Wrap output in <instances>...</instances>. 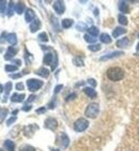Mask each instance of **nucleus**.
Instances as JSON below:
<instances>
[{
    "label": "nucleus",
    "instance_id": "obj_1",
    "mask_svg": "<svg viewBox=\"0 0 139 151\" xmlns=\"http://www.w3.org/2000/svg\"><path fill=\"white\" fill-rule=\"evenodd\" d=\"M106 75L111 81H119L124 78V71L119 67H112L108 69Z\"/></svg>",
    "mask_w": 139,
    "mask_h": 151
},
{
    "label": "nucleus",
    "instance_id": "obj_2",
    "mask_svg": "<svg viewBox=\"0 0 139 151\" xmlns=\"http://www.w3.org/2000/svg\"><path fill=\"white\" fill-rule=\"evenodd\" d=\"M43 63L46 65H52V70L54 71L58 65V56L56 54V52H46L44 56Z\"/></svg>",
    "mask_w": 139,
    "mask_h": 151
},
{
    "label": "nucleus",
    "instance_id": "obj_3",
    "mask_svg": "<svg viewBox=\"0 0 139 151\" xmlns=\"http://www.w3.org/2000/svg\"><path fill=\"white\" fill-rule=\"evenodd\" d=\"M100 113V105L97 103H90L87 106L86 111H85V115L88 118H91V119H94L97 117Z\"/></svg>",
    "mask_w": 139,
    "mask_h": 151
},
{
    "label": "nucleus",
    "instance_id": "obj_4",
    "mask_svg": "<svg viewBox=\"0 0 139 151\" xmlns=\"http://www.w3.org/2000/svg\"><path fill=\"white\" fill-rule=\"evenodd\" d=\"M74 130H75L76 132H78V133H80V132H84L86 131L88 128H89V121H88L87 119H85V118H79V119H77L75 122H74Z\"/></svg>",
    "mask_w": 139,
    "mask_h": 151
},
{
    "label": "nucleus",
    "instance_id": "obj_5",
    "mask_svg": "<svg viewBox=\"0 0 139 151\" xmlns=\"http://www.w3.org/2000/svg\"><path fill=\"white\" fill-rule=\"evenodd\" d=\"M44 85V83L42 81H39V79L35 78H30L27 81V86H28V89H29L31 92H35L38 91L39 89L42 88V86Z\"/></svg>",
    "mask_w": 139,
    "mask_h": 151
},
{
    "label": "nucleus",
    "instance_id": "obj_6",
    "mask_svg": "<svg viewBox=\"0 0 139 151\" xmlns=\"http://www.w3.org/2000/svg\"><path fill=\"white\" fill-rule=\"evenodd\" d=\"M39 125L35 124V123H31V124H28V125H25L23 129V133L24 135L26 137H32L33 135L35 134V132L39 130Z\"/></svg>",
    "mask_w": 139,
    "mask_h": 151
},
{
    "label": "nucleus",
    "instance_id": "obj_7",
    "mask_svg": "<svg viewBox=\"0 0 139 151\" xmlns=\"http://www.w3.org/2000/svg\"><path fill=\"white\" fill-rule=\"evenodd\" d=\"M44 127L45 129H48L50 131H55L56 129L58 128V121L56 118H52V117H48L45 122H44Z\"/></svg>",
    "mask_w": 139,
    "mask_h": 151
},
{
    "label": "nucleus",
    "instance_id": "obj_8",
    "mask_svg": "<svg viewBox=\"0 0 139 151\" xmlns=\"http://www.w3.org/2000/svg\"><path fill=\"white\" fill-rule=\"evenodd\" d=\"M54 10L58 15H61L64 13V10H65V6H64V2L61 1V0H57L54 2Z\"/></svg>",
    "mask_w": 139,
    "mask_h": 151
},
{
    "label": "nucleus",
    "instance_id": "obj_9",
    "mask_svg": "<svg viewBox=\"0 0 139 151\" xmlns=\"http://www.w3.org/2000/svg\"><path fill=\"white\" fill-rule=\"evenodd\" d=\"M58 140H59V144L61 145L62 148H67V146L70 145V138L65 133H60L58 136Z\"/></svg>",
    "mask_w": 139,
    "mask_h": 151
},
{
    "label": "nucleus",
    "instance_id": "obj_10",
    "mask_svg": "<svg viewBox=\"0 0 139 151\" xmlns=\"http://www.w3.org/2000/svg\"><path fill=\"white\" fill-rule=\"evenodd\" d=\"M124 55V52L120 50V52H109V54H106V55L102 56L100 60L101 61H106V60H109V59H112V58H117V57H120V56Z\"/></svg>",
    "mask_w": 139,
    "mask_h": 151
},
{
    "label": "nucleus",
    "instance_id": "obj_11",
    "mask_svg": "<svg viewBox=\"0 0 139 151\" xmlns=\"http://www.w3.org/2000/svg\"><path fill=\"white\" fill-rule=\"evenodd\" d=\"M18 50L14 46H10L6 52V55H4V59L6 60H13L14 56L17 54Z\"/></svg>",
    "mask_w": 139,
    "mask_h": 151
},
{
    "label": "nucleus",
    "instance_id": "obj_12",
    "mask_svg": "<svg viewBox=\"0 0 139 151\" xmlns=\"http://www.w3.org/2000/svg\"><path fill=\"white\" fill-rule=\"evenodd\" d=\"M35 19V13L32 9H27L26 12H25V20L27 23L31 24L33 20Z\"/></svg>",
    "mask_w": 139,
    "mask_h": 151
},
{
    "label": "nucleus",
    "instance_id": "obj_13",
    "mask_svg": "<svg viewBox=\"0 0 139 151\" xmlns=\"http://www.w3.org/2000/svg\"><path fill=\"white\" fill-rule=\"evenodd\" d=\"M25 98H26V96L24 93H21V94H19V93H13L10 99H11V102H13V103H20V102H23L25 100Z\"/></svg>",
    "mask_w": 139,
    "mask_h": 151
},
{
    "label": "nucleus",
    "instance_id": "obj_14",
    "mask_svg": "<svg viewBox=\"0 0 139 151\" xmlns=\"http://www.w3.org/2000/svg\"><path fill=\"white\" fill-rule=\"evenodd\" d=\"M130 39L128 38H122L120 39V40L117 41L116 45L118 47H120V48H125V47H128L130 46Z\"/></svg>",
    "mask_w": 139,
    "mask_h": 151
},
{
    "label": "nucleus",
    "instance_id": "obj_15",
    "mask_svg": "<svg viewBox=\"0 0 139 151\" xmlns=\"http://www.w3.org/2000/svg\"><path fill=\"white\" fill-rule=\"evenodd\" d=\"M40 27H41V22H40V19L35 18V19L33 20V22H32L31 24H30L29 29H30V31H31L32 33H34V32H37L39 29H40Z\"/></svg>",
    "mask_w": 139,
    "mask_h": 151
},
{
    "label": "nucleus",
    "instance_id": "obj_16",
    "mask_svg": "<svg viewBox=\"0 0 139 151\" xmlns=\"http://www.w3.org/2000/svg\"><path fill=\"white\" fill-rule=\"evenodd\" d=\"M84 92L89 96L90 99H95L97 96V93H96L95 89H93L92 87H86L84 88Z\"/></svg>",
    "mask_w": 139,
    "mask_h": 151
},
{
    "label": "nucleus",
    "instance_id": "obj_17",
    "mask_svg": "<svg viewBox=\"0 0 139 151\" xmlns=\"http://www.w3.org/2000/svg\"><path fill=\"white\" fill-rule=\"evenodd\" d=\"M35 74L41 77H44V78H47L49 76V70L46 69V68H40L39 70L35 71Z\"/></svg>",
    "mask_w": 139,
    "mask_h": 151
},
{
    "label": "nucleus",
    "instance_id": "obj_18",
    "mask_svg": "<svg viewBox=\"0 0 139 151\" xmlns=\"http://www.w3.org/2000/svg\"><path fill=\"white\" fill-rule=\"evenodd\" d=\"M3 147L8 151H15V144L13 140L11 139H6L3 142Z\"/></svg>",
    "mask_w": 139,
    "mask_h": 151
},
{
    "label": "nucleus",
    "instance_id": "obj_19",
    "mask_svg": "<svg viewBox=\"0 0 139 151\" xmlns=\"http://www.w3.org/2000/svg\"><path fill=\"white\" fill-rule=\"evenodd\" d=\"M125 32H126V29L122 28V27H117V28H115V30L112 31V37L117 39V38H119L120 35H124Z\"/></svg>",
    "mask_w": 139,
    "mask_h": 151
},
{
    "label": "nucleus",
    "instance_id": "obj_20",
    "mask_svg": "<svg viewBox=\"0 0 139 151\" xmlns=\"http://www.w3.org/2000/svg\"><path fill=\"white\" fill-rule=\"evenodd\" d=\"M12 87H13V85H12L11 81H8V83L3 86V88H4V99H3V102H6V98L9 96L10 91L12 90Z\"/></svg>",
    "mask_w": 139,
    "mask_h": 151
},
{
    "label": "nucleus",
    "instance_id": "obj_21",
    "mask_svg": "<svg viewBox=\"0 0 139 151\" xmlns=\"http://www.w3.org/2000/svg\"><path fill=\"white\" fill-rule=\"evenodd\" d=\"M6 41L11 44L12 46H14L17 43V35H15V33H9L8 37H6Z\"/></svg>",
    "mask_w": 139,
    "mask_h": 151
},
{
    "label": "nucleus",
    "instance_id": "obj_22",
    "mask_svg": "<svg viewBox=\"0 0 139 151\" xmlns=\"http://www.w3.org/2000/svg\"><path fill=\"white\" fill-rule=\"evenodd\" d=\"M119 10L122 13H130V8L128 4L125 1H120L119 2Z\"/></svg>",
    "mask_w": 139,
    "mask_h": 151
},
{
    "label": "nucleus",
    "instance_id": "obj_23",
    "mask_svg": "<svg viewBox=\"0 0 139 151\" xmlns=\"http://www.w3.org/2000/svg\"><path fill=\"white\" fill-rule=\"evenodd\" d=\"M100 40H101L102 43H105V44L111 43V38H110V35L108 33H102L100 35Z\"/></svg>",
    "mask_w": 139,
    "mask_h": 151
},
{
    "label": "nucleus",
    "instance_id": "obj_24",
    "mask_svg": "<svg viewBox=\"0 0 139 151\" xmlns=\"http://www.w3.org/2000/svg\"><path fill=\"white\" fill-rule=\"evenodd\" d=\"M88 33H89L90 35H92V37H97L99 35V33H100V30H99V28L97 27H95V26H91V27H89L88 28Z\"/></svg>",
    "mask_w": 139,
    "mask_h": 151
},
{
    "label": "nucleus",
    "instance_id": "obj_25",
    "mask_svg": "<svg viewBox=\"0 0 139 151\" xmlns=\"http://www.w3.org/2000/svg\"><path fill=\"white\" fill-rule=\"evenodd\" d=\"M73 24H74L73 19H71V18H64V19L62 20L61 25H62V27H63L64 29H67V28L73 26Z\"/></svg>",
    "mask_w": 139,
    "mask_h": 151
},
{
    "label": "nucleus",
    "instance_id": "obj_26",
    "mask_svg": "<svg viewBox=\"0 0 139 151\" xmlns=\"http://www.w3.org/2000/svg\"><path fill=\"white\" fill-rule=\"evenodd\" d=\"M24 10H25V3L24 2H18L15 4V12L17 14H23Z\"/></svg>",
    "mask_w": 139,
    "mask_h": 151
},
{
    "label": "nucleus",
    "instance_id": "obj_27",
    "mask_svg": "<svg viewBox=\"0 0 139 151\" xmlns=\"http://www.w3.org/2000/svg\"><path fill=\"white\" fill-rule=\"evenodd\" d=\"M73 63H74V65H76V67H84L85 65L84 59L80 58V57H74V58H73Z\"/></svg>",
    "mask_w": 139,
    "mask_h": 151
},
{
    "label": "nucleus",
    "instance_id": "obj_28",
    "mask_svg": "<svg viewBox=\"0 0 139 151\" xmlns=\"http://www.w3.org/2000/svg\"><path fill=\"white\" fill-rule=\"evenodd\" d=\"M101 44H90L89 46H88V50H91V52H99V50H101Z\"/></svg>",
    "mask_w": 139,
    "mask_h": 151
},
{
    "label": "nucleus",
    "instance_id": "obj_29",
    "mask_svg": "<svg viewBox=\"0 0 139 151\" xmlns=\"http://www.w3.org/2000/svg\"><path fill=\"white\" fill-rule=\"evenodd\" d=\"M84 38H85V41L90 44H95V42H96V38H94V37H92V35H90L89 33L85 35Z\"/></svg>",
    "mask_w": 139,
    "mask_h": 151
},
{
    "label": "nucleus",
    "instance_id": "obj_30",
    "mask_svg": "<svg viewBox=\"0 0 139 151\" xmlns=\"http://www.w3.org/2000/svg\"><path fill=\"white\" fill-rule=\"evenodd\" d=\"M6 72H16L18 70V67H16L15 64H6L4 67Z\"/></svg>",
    "mask_w": 139,
    "mask_h": 151
},
{
    "label": "nucleus",
    "instance_id": "obj_31",
    "mask_svg": "<svg viewBox=\"0 0 139 151\" xmlns=\"http://www.w3.org/2000/svg\"><path fill=\"white\" fill-rule=\"evenodd\" d=\"M8 113H9V111H8L6 108H0V123L3 122V120L6 119Z\"/></svg>",
    "mask_w": 139,
    "mask_h": 151
},
{
    "label": "nucleus",
    "instance_id": "obj_32",
    "mask_svg": "<svg viewBox=\"0 0 139 151\" xmlns=\"http://www.w3.org/2000/svg\"><path fill=\"white\" fill-rule=\"evenodd\" d=\"M15 11V4L13 1H10L9 2V8H8V16H12L13 15V12Z\"/></svg>",
    "mask_w": 139,
    "mask_h": 151
},
{
    "label": "nucleus",
    "instance_id": "obj_33",
    "mask_svg": "<svg viewBox=\"0 0 139 151\" xmlns=\"http://www.w3.org/2000/svg\"><path fill=\"white\" fill-rule=\"evenodd\" d=\"M118 20H119V23L121 24V25H124V26L125 25H128V18L125 17L123 14H120L119 16H118Z\"/></svg>",
    "mask_w": 139,
    "mask_h": 151
},
{
    "label": "nucleus",
    "instance_id": "obj_34",
    "mask_svg": "<svg viewBox=\"0 0 139 151\" xmlns=\"http://www.w3.org/2000/svg\"><path fill=\"white\" fill-rule=\"evenodd\" d=\"M39 40L42 41V42H48V35H47L46 32H42L39 35Z\"/></svg>",
    "mask_w": 139,
    "mask_h": 151
},
{
    "label": "nucleus",
    "instance_id": "obj_35",
    "mask_svg": "<svg viewBox=\"0 0 139 151\" xmlns=\"http://www.w3.org/2000/svg\"><path fill=\"white\" fill-rule=\"evenodd\" d=\"M76 28H77V30H79V31H84V30H86V29L88 30L87 26H86L84 23H78L77 26H76Z\"/></svg>",
    "mask_w": 139,
    "mask_h": 151
},
{
    "label": "nucleus",
    "instance_id": "obj_36",
    "mask_svg": "<svg viewBox=\"0 0 139 151\" xmlns=\"http://www.w3.org/2000/svg\"><path fill=\"white\" fill-rule=\"evenodd\" d=\"M20 151H37V150H35L34 147H32V146H30V145H26L20 149Z\"/></svg>",
    "mask_w": 139,
    "mask_h": 151
},
{
    "label": "nucleus",
    "instance_id": "obj_37",
    "mask_svg": "<svg viewBox=\"0 0 139 151\" xmlns=\"http://www.w3.org/2000/svg\"><path fill=\"white\" fill-rule=\"evenodd\" d=\"M6 1L0 0V13H3V12L6 11Z\"/></svg>",
    "mask_w": 139,
    "mask_h": 151
},
{
    "label": "nucleus",
    "instance_id": "obj_38",
    "mask_svg": "<svg viewBox=\"0 0 139 151\" xmlns=\"http://www.w3.org/2000/svg\"><path fill=\"white\" fill-rule=\"evenodd\" d=\"M16 120H17V117H16V116L11 117V118H10V119L8 120V121H6V125H8V127H10V125L13 124V123H14V122L16 121Z\"/></svg>",
    "mask_w": 139,
    "mask_h": 151
},
{
    "label": "nucleus",
    "instance_id": "obj_39",
    "mask_svg": "<svg viewBox=\"0 0 139 151\" xmlns=\"http://www.w3.org/2000/svg\"><path fill=\"white\" fill-rule=\"evenodd\" d=\"M77 96V94H76L75 92H73V93H71V94H69V96H67V99H65V101L67 102H70V101H72V100H74Z\"/></svg>",
    "mask_w": 139,
    "mask_h": 151
},
{
    "label": "nucleus",
    "instance_id": "obj_40",
    "mask_svg": "<svg viewBox=\"0 0 139 151\" xmlns=\"http://www.w3.org/2000/svg\"><path fill=\"white\" fill-rule=\"evenodd\" d=\"M15 88H16V90L18 91H23L25 89V86H24L23 83H17V84L15 85Z\"/></svg>",
    "mask_w": 139,
    "mask_h": 151
},
{
    "label": "nucleus",
    "instance_id": "obj_41",
    "mask_svg": "<svg viewBox=\"0 0 139 151\" xmlns=\"http://www.w3.org/2000/svg\"><path fill=\"white\" fill-rule=\"evenodd\" d=\"M31 109H32V106L29 104L24 105L23 108H21V111H31Z\"/></svg>",
    "mask_w": 139,
    "mask_h": 151
},
{
    "label": "nucleus",
    "instance_id": "obj_42",
    "mask_svg": "<svg viewBox=\"0 0 139 151\" xmlns=\"http://www.w3.org/2000/svg\"><path fill=\"white\" fill-rule=\"evenodd\" d=\"M62 88H63V85H58V86H56L55 90H54V93H55V94L59 93L61 91V89H62Z\"/></svg>",
    "mask_w": 139,
    "mask_h": 151
},
{
    "label": "nucleus",
    "instance_id": "obj_43",
    "mask_svg": "<svg viewBox=\"0 0 139 151\" xmlns=\"http://www.w3.org/2000/svg\"><path fill=\"white\" fill-rule=\"evenodd\" d=\"M45 111H46V107H44V106H43V107L38 108V109L35 111V113L38 114V115H41V114H44Z\"/></svg>",
    "mask_w": 139,
    "mask_h": 151
},
{
    "label": "nucleus",
    "instance_id": "obj_44",
    "mask_svg": "<svg viewBox=\"0 0 139 151\" xmlns=\"http://www.w3.org/2000/svg\"><path fill=\"white\" fill-rule=\"evenodd\" d=\"M88 84L91 85V86H92V88H94L96 86V81H95V79H94V78H89V79H88Z\"/></svg>",
    "mask_w": 139,
    "mask_h": 151
},
{
    "label": "nucleus",
    "instance_id": "obj_45",
    "mask_svg": "<svg viewBox=\"0 0 139 151\" xmlns=\"http://www.w3.org/2000/svg\"><path fill=\"white\" fill-rule=\"evenodd\" d=\"M21 75H23V74H20V73H17V74H10V77L13 79H16V78L21 77Z\"/></svg>",
    "mask_w": 139,
    "mask_h": 151
},
{
    "label": "nucleus",
    "instance_id": "obj_46",
    "mask_svg": "<svg viewBox=\"0 0 139 151\" xmlns=\"http://www.w3.org/2000/svg\"><path fill=\"white\" fill-rule=\"evenodd\" d=\"M13 63H15V65L16 67H19L20 64H21V60H19V59H13V60H11Z\"/></svg>",
    "mask_w": 139,
    "mask_h": 151
},
{
    "label": "nucleus",
    "instance_id": "obj_47",
    "mask_svg": "<svg viewBox=\"0 0 139 151\" xmlns=\"http://www.w3.org/2000/svg\"><path fill=\"white\" fill-rule=\"evenodd\" d=\"M35 98L37 96H34V94H32V96H30L29 98H28V100H27V103H30V102H33L35 100Z\"/></svg>",
    "mask_w": 139,
    "mask_h": 151
},
{
    "label": "nucleus",
    "instance_id": "obj_48",
    "mask_svg": "<svg viewBox=\"0 0 139 151\" xmlns=\"http://www.w3.org/2000/svg\"><path fill=\"white\" fill-rule=\"evenodd\" d=\"M48 108H49V109H54V108H55V100H52L49 104H48Z\"/></svg>",
    "mask_w": 139,
    "mask_h": 151
},
{
    "label": "nucleus",
    "instance_id": "obj_49",
    "mask_svg": "<svg viewBox=\"0 0 139 151\" xmlns=\"http://www.w3.org/2000/svg\"><path fill=\"white\" fill-rule=\"evenodd\" d=\"M17 113H18V111H17V109H16V111H14L12 114H13V115H14V116H15V115H16V114H17Z\"/></svg>",
    "mask_w": 139,
    "mask_h": 151
},
{
    "label": "nucleus",
    "instance_id": "obj_50",
    "mask_svg": "<svg viewBox=\"0 0 139 151\" xmlns=\"http://www.w3.org/2000/svg\"><path fill=\"white\" fill-rule=\"evenodd\" d=\"M136 50H137V52H139V43L137 44V47H136Z\"/></svg>",
    "mask_w": 139,
    "mask_h": 151
},
{
    "label": "nucleus",
    "instance_id": "obj_51",
    "mask_svg": "<svg viewBox=\"0 0 139 151\" xmlns=\"http://www.w3.org/2000/svg\"><path fill=\"white\" fill-rule=\"evenodd\" d=\"M52 151H60L59 149H52Z\"/></svg>",
    "mask_w": 139,
    "mask_h": 151
},
{
    "label": "nucleus",
    "instance_id": "obj_52",
    "mask_svg": "<svg viewBox=\"0 0 139 151\" xmlns=\"http://www.w3.org/2000/svg\"><path fill=\"white\" fill-rule=\"evenodd\" d=\"M0 151H2V150H1V149H0Z\"/></svg>",
    "mask_w": 139,
    "mask_h": 151
},
{
    "label": "nucleus",
    "instance_id": "obj_53",
    "mask_svg": "<svg viewBox=\"0 0 139 151\" xmlns=\"http://www.w3.org/2000/svg\"><path fill=\"white\" fill-rule=\"evenodd\" d=\"M138 38H139V35H138Z\"/></svg>",
    "mask_w": 139,
    "mask_h": 151
}]
</instances>
